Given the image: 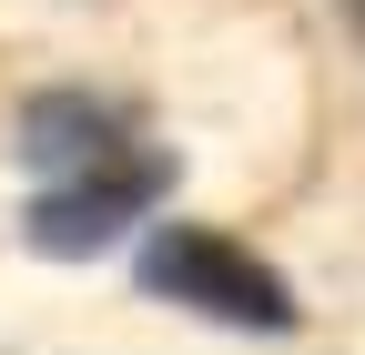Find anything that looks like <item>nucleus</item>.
I'll use <instances>...</instances> for the list:
<instances>
[{
  "label": "nucleus",
  "mask_w": 365,
  "mask_h": 355,
  "mask_svg": "<svg viewBox=\"0 0 365 355\" xmlns=\"http://www.w3.org/2000/svg\"><path fill=\"white\" fill-rule=\"evenodd\" d=\"M143 294L182 304V315H203V325H244V335H294V284L274 274V264L234 234H213V224H153L143 244Z\"/></svg>",
  "instance_id": "nucleus-1"
},
{
  "label": "nucleus",
  "mask_w": 365,
  "mask_h": 355,
  "mask_svg": "<svg viewBox=\"0 0 365 355\" xmlns=\"http://www.w3.org/2000/svg\"><path fill=\"white\" fill-rule=\"evenodd\" d=\"M163 193H173V153L122 143L112 163L61 173V183L41 193L31 213H21V244H31V254H51V264H71V254H102V244H122L132 224H143Z\"/></svg>",
  "instance_id": "nucleus-2"
},
{
  "label": "nucleus",
  "mask_w": 365,
  "mask_h": 355,
  "mask_svg": "<svg viewBox=\"0 0 365 355\" xmlns=\"http://www.w3.org/2000/svg\"><path fill=\"white\" fill-rule=\"evenodd\" d=\"M122 153V112L112 102H91V92H41L21 112V163L31 173H91V163H112Z\"/></svg>",
  "instance_id": "nucleus-3"
},
{
  "label": "nucleus",
  "mask_w": 365,
  "mask_h": 355,
  "mask_svg": "<svg viewBox=\"0 0 365 355\" xmlns=\"http://www.w3.org/2000/svg\"><path fill=\"white\" fill-rule=\"evenodd\" d=\"M345 21H355V31H365V0H345Z\"/></svg>",
  "instance_id": "nucleus-4"
}]
</instances>
